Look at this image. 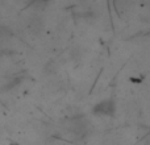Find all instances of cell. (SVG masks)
I'll use <instances>...</instances> for the list:
<instances>
[{"mask_svg":"<svg viewBox=\"0 0 150 145\" xmlns=\"http://www.w3.org/2000/svg\"><path fill=\"white\" fill-rule=\"evenodd\" d=\"M92 112L99 116H113L116 112V104L112 99H104L93 106Z\"/></svg>","mask_w":150,"mask_h":145,"instance_id":"6da1fadb","label":"cell"}]
</instances>
